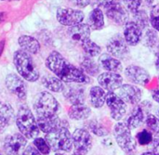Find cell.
<instances>
[{"label": "cell", "instance_id": "obj_1", "mask_svg": "<svg viewBox=\"0 0 159 155\" xmlns=\"http://www.w3.org/2000/svg\"><path fill=\"white\" fill-rule=\"evenodd\" d=\"M46 66L63 83L87 85L90 82L89 76L80 68L70 63L58 51H52L48 55L46 60Z\"/></svg>", "mask_w": 159, "mask_h": 155}, {"label": "cell", "instance_id": "obj_2", "mask_svg": "<svg viewBox=\"0 0 159 155\" xmlns=\"http://www.w3.org/2000/svg\"><path fill=\"white\" fill-rule=\"evenodd\" d=\"M16 125L20 130V133L26 139H36L39 135L40 129L37 125V121L34 116L32 111L26 105H21L16 114Z\"/></svg>", "mask_w": 159, "mask_h": 155}, {"label": "cell", "instance_id": "obj_3", "mask_svg": "<svg viewBox=\"0 0 159 155\" xmlns=\"http://www.w3.org/2000/svg\"><path fill=\"white\" fill-rule=\"evenodd\" d=\"M14 65L20 75L29 82H35L39 78V72L30 54L19 49L13 55Z\"/></svg>", "mask_w": 159, "mask_h": 155}, {"label": "cell", "instance_id": "obj_4", "mask_svg": "<svg viewBox=\"0 0 159 155\" xmlns=\"http://www.w3.org/2000/svg\"><path fill=\"white\" fill-rule=\"evenodd\" d=\"M37 118L56 115L60 109V104L51 93L43 91L38 93L33 104Z\"/></svg>", "mask_w": 159, "mask_h": 155}, {"label": "cell", "instance_id": "obj_5", "mask_svg": "<svg viewBox=\"0 0 159 155\" xmlns=\"http://www.w3.org/2000/svg\"><path fill=\"white\" fill-rule=\"evenodd\" d=\"M45 140L51 150L56 153H69L74 148L72 134L68 127H60L51 133L46 134Z\"/></svg>", "mask_w": 159, "mask_h": 155}, {"label": "cell", "instance_id": "obj_6", "mask_svg": "<svg viewBox=\"0 0 159 155\" xmlns=\"http://www.w3.org/2000/svg\"><path fill=\"white\" fill-rule=\"evenodd\" d=\"M113 135L116 144L125 153L131 154L136 151L137 141L125 122H117L115 125Z\"/></svg>", "mask_w": 159, "mask_h": 155}, {"label": "cell", "instance_id": "obj_7", "mask_svg": "<svg viewBox=\"0 0 159 155\" xmlns=\"http://www.w3.org/2000/svg\"><path fill=\"white\" fill-rule=\"evenodd\" d=\"M57 20L64 26L73 27L83 22L85 14L80 9H75L70 7H61L57 10Z\"/></svg>", "mask_w": 159, "mask_h": 155}, {"label": "cell", "instance_id": "obj_8", "mask_svg": "<svg viewBox=\"0 0 159 155\" xmlns=\"http://www.w3.org/2000/svg\"><path fill=\"white\" fill-rule=\"evenodd\" d=\"M124 75L132 85L145 86L151 81V75L146 69L139 65H129L124 69Z\"/></svg>", "mask_w": 159, "mask_h": 155}, {"label": "cell", "instance_id": "obj_9", "mask_svg": "<svg viewBox=\"0 0 159 155\" xmlns=\"http://www.w3.org/2000/svg\"><path fill=\"white\" fill-rule=\"evenodd\" d=\"M27 147V139L20 133H14L6 137L3 149L7 155H20Z\"/></svg>", "mask_w": 159, "mask_h": 155}, {"label": "cell", "instance_id": "obj_10", "mask_svg": "<svg viewBox=\"0 0 159 155\" xmlns=\"http://www.w3.org/2000/svg\"><path fill=\"white\" fill-rule=\"evenodd\" d=\"M109 111L110 116L115 121H121L127 113V104L116 95V92H107L105 101Z\"/></svg>", "mask_w": 159, "mask_h": 155}, {"label": "cell", "instance_id": "obj_11", "mask_svg": "<svg viewBox=\"0 0 159 155\" xmlns=\"http://www.w3.org/2000/svg\"><path fill=\"white\" fill-rule=\"evenodd\" d=\"M74 151L88 154L93 145L91 133L86 128H77L72 134Z\"/></svg>", "mask_w": 159, "mask_h": 155}, {"label": "cell", "instance_id": "obj_12", "mask_svg": "<svg viewBox=\"0 0 159 155\" xmlns=\"http://www.w3.org/2000/svg\"><path fill=\"white\" fill-rule=\"evenodd\" d=\"M106 50L108 54L118 60L127 58L130 52L129 46L127 44L124 37L118 33L108 40L106 44Z\"/></svg>", "mask_w": 159, "mask_h": 155}, {"label": "cell", "instance_id": "obj_13", "mask_svg": "<svg viewBox=\"0 0 159 155\" xmlns=\"http://www.w3.org/2000/svg\"><path fill=\"white\" fill-rule=\"evenodd\" d=\"M116 95L127 105H137L141 102L143 92L142 89L132 84H123L117 90Z\"/></svg>", "mask_w": 159, "mask_h": 155}, {"label": "cell", "instance_id": "obj_14", "mask_svg": "<svg viewBox=\"0 0 159 155\" xmlns=\"http://www.w3.org/2000/svg\"><path fill=\"white\" fill-rule=\"evenodd\" d=\"M97 82L105 91L115 92L123 85L124 78L120 73L104 72L97 76Z\"/></svg>", "mask_w": 159, "mask_h": 155}, {"label": "cell", "instance_id": "obj_15", "mask_svg": "<svg viewBox=\"0 0 159 155\" xmlns=\"http://www.w3.org/2000/svg\"><path fill=\"white\" fill-rule=\"evenodd\" d=\"M64 99L72 105L85 104L87 95L86 87L82 84L67 85L62 91Z\"/></svg>", "mask_w": 159, "mask_h": 155}, {"label": "cell", "instance_id": "obj_16", "mask_svg": "<svg viewBox=\"0 0 159 155\" xmlns=\"http://www.w3.org/2000/svg\"><path fill=\"white\" fill-rule=\"evenodd\" d=\"M105 15L107 18L117 25H125L129 20V12L122 3L112 5L105 8Z\"/></svg>", "mask_w": 159, "mask_h": 155}, {"label": "cell", "instance_id": "obj_17", "mask_svg": "<svg viewBox=\"0 0 159 155\" xmlns=\"http://www.w3.org/2000/svg\"><path fill=\"white\" fill-rule=\"evenodd\" d=\"M6 86L8 91L15 95L20 100H24L27 97V87L24 81L17 74L10 73L6 78Z\"/></svg>", "mask_w": 159, "mask_h": 155}, {"label": "cell", "instance_id": "obj_18", "mask_svg": "<svg viewBox=\"0 0 159 155\" xmlns=\"http://www.w3.org/2000/svg\"><path fill=\"white\" fill-rule=\"evenodd\" d=\"M143 30L133 20H129L124 25L123 37L129 46H137L143 40Z\"/></svg>", "mask_w": 159, "mask_h": 155}, {"label": "cell", "instance_id": "obj_19", "mask_svg": "<svg viewBox=\"0 0 159 155\" xmlns=\"http://www.w3.org/2000/svg\"><path fill=\"white\" fill-rule=\"evenodd\" d=\"M37 125L40 129L45 134L51 133L60 127H68V125L65 121H62L58 114L48 116V117H41L37 118Z\"/></svg>", "mask_w": 159, "mask_h": 155}, {"label": "cell", "instance_id": "obj_20", "mask_svg": "<svg viewBox=\"0 0 159 155\" xmlns=\"http://www.w3.org/2000/svg\"><path fill=\"white\" fill-rule=\"evenodd\" d=\"M148 114H149V113L144 109V107L140 102L139 104H137L133 107V109L131 110V113L128 116L125 123L129 127V129H131V130L136 129V128L140 127L145 122L146 116Z\"/></svg>", "mask_w": 159, "mask_h": 155}, {"label": "cell", "instance_id": "obj_21", "mask_svg": "<svg viewBox=\"0 0 159 155\" xmlns=\"http://www.w3.org/2000/svg\"><path fill=\"white\" fill-rule=\"evenodd\" d=\"M98 63L101 66V68L105 70V72H111L116 73H121L122 72H124V67L121 60L113 57L108 53L101 54L99 57Z\"/></svg>", "mask_w": 159, "mask_h": 155}, {"label": "cell", "instance_id": "obj_22", "mask_svg": "<svg viewBox=\"0 0 159 155\" xmlns=\"http://www.w3.org/2000/svg\"><path fill=\"white\" fill-rule=\"evenodd\" d=\"M91 30L87 23H80L75 26L70 27L68 30V35L70 39L75 43L82 44L85 41L90 39Z\"/></svg>", "mask_w": 159, "mask_h": 155}, {"label": "cell", "instance_id": "obj_23", "mask_svg": "<svg viewBox=\"0 0 159 155\" xmlns=\"http://www.w3.org/2000/svg\"><path fill=\"white\" fill-rule=\"evenodd\" d=\"M107 92L100 86H93L89 91V100L92 108L102 109L106 101Z\"/></svg>", "mask_w": 159, "mask_h": 155}, {"label": "cell", "instance_id": "obj_24", "mask_svg": "<svg viewBox=\"0 0 159 155\" xmlns=\"http://www.w3.org/2000/svg\"><path fill=\"white\" fill-rule=\"evenodd\" d=\"M87 24L92 31H100L104 28V13L101 7H94L89 12Z\"/></svg>", "mask_w": 159, "mask_h": 155}, {"label": "cell", "instance_id": "obj_25", "mask_svg": "<svg viewBox=\"0 0 159 155\" xmlns=\"http://www.w3.org/2000/svg\"><path fill=\"white\" fill-rule=\"evenodd\" d=\"M91 115V109L86 104L72 105L68 111V116L71 120L85 121Z\"/></svg>", "mask_w": 159, "mask_h": 155}, {"label": "cell", "instance_id": "obj_26", "mask_svg": "<svg viewBox=\"0 0 159 155\" xmlns=\"http://www.w3.org/2000/svg\"><path fill=\"white\" fill-rule=\"evenodd\" d=\"M19 46L21 50L25 51L28 54L36 55L40 51V44L39 42L33 36L30 35H21L18 39Z\"/></svg>", "mask_w": 159, "mask_h": 155}, {"label": "cell", "instance_id": "obj_27", "mask_svg": "<svg viewBox=\"0 0 159 155\" xmlns=\"http://www.w3.org/2000/svg\"><path fill=\"white\" fill-rule=\"evenodd\" d=\"M80 69L89 77H97L101 73V66L93 59L89 57H84L80 61Z\"/></svg>", "mask_w": 159, "mask_h": 155}, {"label": "cell", "instance_id": "obj_28", "mask_svg": "<svg viewBox=\"0 0 159 155\" xmlns=\"http://www.w3.org/2000/svg\"><path fill=\"white\" fill-rule=\"evenodd\" d=\"M41 82L48 90L54 93L62 92L65 87L64 83L55 75H45L41 78Z\"/></svg>", "mask_w": 159, "mask_h": 155}, {"label": "cell", "instance_id": "obj_29", "mask_svg": "<svg viewBox=\"0 0 159 155\" xmlns=\"http://www.w3.org/2000/svg\"><path fill=\"white\" fill-rule=\"evenodd\" d=\"M86 129L89 130L91 134L101 138L108 137L110 134V131L106 128V126L97 119L88 121L86 124Z\"/></svg>", "mask_w": 159, "mask_h": 155}, {"label": "cell", "instance_id": "obj_30", "mask_svg": "<svg viewBox=\"0 0 159 155\" xmlns=\"http://www.w3.org/2000/svg\"><path fill=\"white\" fill-rule=\"evenodd\" d=\"M0 118L7 126L13 123L16 116L14 113V110L9 103L0 101Z\"/></svg>", "mask_w": 159, "mask_h": 155}, {"label": "cell", "instance_id": "obj_31", "mask_svg": "<svg viewBox=\"0 0 159 155\" xmlns=\"http://www.w3.org/2000/svg\"><path fill=\"white\" fill-rule=\"evenodd\" d=\"M143 45L150 48L153 49L154 47H156L158 44V34L156 30H154L153 28H148L145 30L144 33L143 34Z\"/></svg>", "mask_w": 159, "mask_h": 155}, {"label": "cell", "instance_id": "obj_32", "mask_svg": "<svg viewBox=\"0 0 159 155\" xmlns=\"http://www.w3.org/2000/svg\"><path fill=\"white\" fill-rule=\"evenodd\" d=\"M81 47L86 54L87 57L89 58H95L101 55L102 53V47L97 45L95 42H93L91 39H89L81 44Z\"/></svg>", "mask_w": 159, "mask_h": 155}, {"label": "cell", "instance_id": "obj_33", "mask_svg": "<svg viewBox=\"0 0 159 155\" xmlns=\"http://www.w3.org/2000/svg\"><path fill=\"white\" fill-rule=\"evenodd\" d=\"M133 15V21L143 31L148 29V26L150 25V20L149 16L146 13L144 9H139L136 13Z\"/></svg>", "mask_w": 159, "mask_h": 155}, {"label": "cell", "instance_id": "obj_34", "mask_svg": "<svg viewBox=\"0 0 159 155\" xmlns=\"http://www.w3.org/2000/svg\"><path fill=\"white\" fill-rule=\"evenodd\" d=\"M146 128L153 134L154 138H159V118L153 113H149L145 119Z\"/></svg>", "mask_w": 159, "mask_h": 155}, {"label": "cell", "instance_id": "obj_35", "mask_svg": "<svg viewBox=\"0 0 159 155\" xmlns=\"http://www.w3.org/2000/svg\"><path fill=\"white\" fill-rule=\"evenodd\" d=\"M135 140L140 146H149L154 140V136L147 128H144L136 134Z\"/></svg>", "mask_w": 159, "mask_h": 155}, {"label": "cell", "instance_id": "obj_36", "mask_svg": "<svg viewBox=\"0 0 159 155\" xmlns=\"http://www.w3.org/2000/svg\"><path fill=\"white\" fill-rule=\"evenodd\" d=\"M34 146L38 150V152L42 155H48L50 153L51 148L47 142V140L43 138H36L34 140L33 142Z\"/></svg>", "mask_w": 159, "mask_h": 155}, {"label": "cell", "instance_id": "obj_37", "mask_svg": "<svg viewBox=\"0 0 159 155\" xmlns=\"http://www.w3.org/2000/svg\"><path fill=\"white\" fill-rule=\"evenodd\" d=\"M150 25L154 30L159 33V4L155 5L150 11Z\"/></svg>", "mask_w": 159, "mask_h": 155}, {"label": "cell", "instance_id": "obj_38", "mask_svg": "<svg viewBox=\"0 0 159 155\" xmlns=\"http://www.w3.org/2000/svg\"><path fill=\"white\" fill-rule=\"evenodd\" d=\"M125 4L129 12H130L131 14H134L139 9H141L143 0H125Z\"/></svg>", "mask_w": 159, "mask_h": 155}, {"label": "cell", "instance_id": "obj_39", "mask_svg": "<svg viewBox=\"0 0 159 155\" xmlns=\"http://www.w3.org/2000/svg\"><path fill=\"white\" fill-rule=\"evenodd\" d=\"M122 2H125V0H97L96 3H97V6L96 7H103L104 8L112 6V5H115V4H118V3H122Z\"/></svg>", "mask_w": 159, "mask_h": 155}, {"label": "cell", "instance_id": "obj_40", "mask_svg": "<svg viewBox=\"0 0 159 155\" xmlns=\"http://www.w3.org/2000/svg\"><path fill=\"white\" fill-rule=\"evenodd\" d=\"M21 155H42V154L38 152V150H37L34 145H28V146L24 149V151H23V153H21Z\"/></svg>", "mask_w": 159, "mask_h": 155}, {"label": "cell", "instance_id": "obj_41", "mask_svg": "<svg viewBox=\"0 0 159 155\" xmlns=\"http://www.w3.org/2000/svg\"><path fill=\"white\" fill-rule=\"evenodd\" d=\"M149 148L151 153L156 155H159V138H154L152 143L149 145Z\"/></svg>", "mask_w": 159, "mask_h": 155}, {"label": "cell", "instance_id": "obj_42", "mask_svg": "<svg viewBox=\"0 0 159 155\" xmlns=\"http://www.w3.org/2000/svg\"><path fill=\"white\" fill-rule=\"evenodd\" d=\"M89 4H91V0H75V5L79 8L87 7Z\"/></svg>", "mask_w": 159, "mask_h": 155}, {"label": "cell", "instance_id": "obj_43", "mask_svg": "<svg viewBox=\"0 0 159 155\" xmlns=\"http://www.w3.org/2000/svg\"><path fill=\"white\" fill-rule=\"evenodd\" d=\"M151 96H152V99L159 104V89H155L151 92Z\"/></svg>", "mask_w": 159, "mask_h": 155}, {"label": "cell", "instance_id": "obj_44", "mask_svg": "<svg viewBox=\"0 0 159 155\" xmlns=\"http://www.w3.org/2000/svg\"><path fill=\"white\" fill-rule=\"evenodd\" d=\"M155 66L156 69L159 72V50L156 53V59H155Z\"/></svg>", "mask_w": 159, "mask_h": 155}, {"label": "cell", "instance_id": "obj_45", "mask_svg": "<svg viewBox=\"0 0 159 155\" xmlns=\"http://www.w3.org/2000/svg\"><path fill=\"white\" fill-rule=\"evenodd\" d=\"M5 45H6V40H5V39H2V40L0 41V57H1V55H2V53H3V51H4Z\"/></svg>", "mask_w": 159, "mask_h": 155}, {"label": "cell", "instance_id": "obj_46", "mask_svg": "<svg viewBox=\"0 0 159 155\" xmlns=\"http://www.w3.org/2000/svg\"><path fill=\"white\" fill-rule=\"evenodd\" d=\"M7 126V125L2 121V119L0 118V134L4 131V129H5Z\"/></svg>", "mask_w": 159, "mask_h": 155}, {"label": "cell", "instance_id": "obj_47", "mask_svg": "<svg viewBox=\"0 0 159 155\" xmlns=\"http://www.w3.org/2000/svg\"><path fill=\"white\" fill-rule=\"evenodd\" d=\"M7 18V13L6 12H0V23L3 22Z\"/></svg>", "mask_w": 159, "mask_h": 155}, {"label": "cell", "instance_id": "obj_48", "mask_svg": "<svg viewBox=\"0 0 159 155\" xmlns=\"http://www.w3.org/2000/svg\"><path fill=\"white\" fill-rule=\"evenodd\" d=\"M72 155H87L83 153H79V152H76V151H74V153H72Z\"/></svg>", "mask_w": 159, "mask_h": 155}, {"label": "cell", "instance_id": "obj_49", "mask_svg": "<svg viewBox=\"0 0 159 155\" xmlns=\"http://www.w3.org/2000/svg\"><path fill=\"white\" fill-rule=\"evenodd\" d=\"M140 155H156L155 153H151V152H145V153H143L142 154Z\"/></svg>", "mask_w": 159, "mask_h": 155}, {"label": "cell", "instance_id": "obj_50", "mask_svg": "<svg viewBox=\"0 0 159 155\" xmlns=\"http://www.w3.org/2000/svg\"><path fill=\"white\" fill-rule=\"evenodd\" d=\"M55 155H66L65 153H56Z\"/></svg>", "mask_w": 159, "mask_h": 155}, {"label": "cell", "instance_id": "obj_51", "mask_svg": "<svg viewBox=\"0 0 159 155\" xmlns=\"http://www.w3.org/2000/svg\"><path fill=\"white\" fill-rule=\"evenodd\" d=\"M156 115H157V116L159 118V108L157 110V114H156Z\"/></svg>", "mask_w": 159, "mask_h": 155}, {"label": "cell", "instance_id": "obj_52", "mask_svg": "<svg viewBox=\"0 0 159 155\" xmlns=\"http://www.w3.org/2000/svg\"><path fill=\"white\" fill-rule=\"evenodd\" d=\"M0 155H3V153H1V152H0Z\"/></svg>", "mask_w": 159, "mask_h": 155}, {"label": "cell", "instance_id": "obj_53", "mask_svg": "<svg viewBox=\"0 0 159 155\" xmlns=\"http://www.w3.org/2000/svg\"><path fill=\"white\" fill-rule=\"evenodd\" d=\"M158 43H159V42H158ZM158 49H159V44H158Z\"/></svg>", "mask_w": 159, "mask_h": 155}, {"label": "cell", "instance_id": "obj_54", "mask_svg": "<svg viewBox=\"0 0 159 155\" xmlns=\"http://www.w3.org/2000/svg\"><path fill=\"white\" fill-rule=\"evenodd\" d=\"M158 83H159V77H158Z\"/></svg>", "mask_w": 159, "mask_h": 155}]
</instances>
